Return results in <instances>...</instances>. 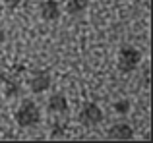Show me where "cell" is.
<instances>
[{
    "instance_id": "6",
    "label": "cell",
    "mask_w": 153,
    "mask_h": 143,
    "mask_svg": "<svg viewBox=\"0 0 153 143\" xmlns=\"http://www.w3.org/2000/svg\"><path fill=\"white\" fill-rule=\"evenodd\" d=\"M62 14V8H60L58 0H43L39 2V18L43 21H56Z\"/></svg>"
},
{
    "instance_id": "1",
    "label": "cell",
    "mask_w": 153,
    "mask_h": 143,
    "mask_svg": "<svg viewBox=\"0 0 153 143\" xmlns=\"http://www.w3.org/2000/svg\"><path fill=\"white\" fill-rule=\"evenodd\" d=\"M14 120H16V124H18L19 128H25V130L37 128V126L43 122V110L35 101L25 99V101H22L19 106L16 108Z\"/></svg>"
},
{
    "instance_id": "8",
    "label": "cell",
    "mask_w": 153,
    "mask_h": 143,
    "mask_svg": "<svg viewBox=\"0 0 153 143\" xmlns=\"http://www.w3.org/2000/svg\"><path fill=\"white\" fill-rule=\"evenodd\" d=\"M2 91H4V97L12 99L16 97V95H19V91H22V81H19L16 75L12 74H4L2 75Z\"/></svg>"
},
{
    "instance_id": "7",
    "label": "cell",
    "mask_w": 153,
    "mask_h": 143,
    "mask_svg": "<svg viewBox=\"0 0 153 143\" xmlns=\"http://www.w3.org/2000/svg\"><path fill=\"white\" fill-rule=\"evenodd\" d=\"M107 137H111V139H132L134 128L128 122H116L107 130Z\"/></svg>"
},
{
    "instance_id": "2",
    "label": "cell",
    "mask_w": 153,
    "mask_h": 143,
    "mask_svg": "<svg viewBox=\"0 0 153 143\" xmlns=\"http://www.w3.org/2000/svg\"><path fill=\"white\" fill-rule=\"evenodd\" d=\"M142 64V52L134 45H122L116 52V68L120 74H132Z\"/></svg>"
},
{
    "instance_id": "3",
    "label": "cell",
    "mask_w": 153,
    "mask_h": 143,
    "mask_svg": "<svg viewBox=\"0 0 153 143\" xmlns=\"http://www.w3.org/2000/svg\"><path fill=\"white\" fill-rule=\"evenodd\" d=\"M78 120H79V124L85 126V128H95V126H99V124L105 120L103 108L97 105V102H93V101L83 102L82 108H79Z\"/></svg>"
},
{
    "instance_id": "9",
    "label": "cell",
    "mask_w": 153,
    "mask_h": 143,
    "mask_svg": "<svg viewBox=\"0 0 153 143\" xmlns=\"http://www.w3.org/2000/svg\"><path fill=\"white\" fill-rule=\"evenodd\" d=\"M66 14L76 18V15H82L87 8V0H66Z\"/></svg>"
},
{
    "instance_id": "5",
    "label": "cell",
    "mask_w": 153,
    "mask_h": 143,
    "mask_svg": "<svg viewBox=\"0 0 153 143\" xmlns=\"http://www.w3.org/2000/svg\"><path fill=\"white\" fill-rule=\"evenodd\" d=\"M68 110H70V102H68L66 95L62 93H52L47 99V112L54 118H64L68 116Z\"/></svg>"
},
{
    "instance_id": "10",
    "label": "cell",
    "mask_w": 153,
    "mask_h": 143,
    "mask_svg": "<svg viewBox=\"0 0 153 143\" xmlns=\"http://www.w3.org/2000/svg\"><path fill=\"white\" fill-rule=\"evenodd\" d=\"M112 108H114V112H116V114L124 116V114H128V112H130L132 102L128 101V99H120V101H114V102H112Z\"/></svg>"
},
{
    "instance_id": "4",
    "label": "cell",
    "mask_w": 153,
    "mask_h": 143,
    "mask_svg": "<svg viewBox=\"0 0 153 143\" xmlns=\"http://www.w3.org/2000/svg\"><path fill=\"white\" fill-rule=\"evenodd\" d=\"M27 85H29L31 93L35 95H41V93H47L52 85V74L45 68H37L29 74L27 77Z\"/></svg>"
}]
</instances>
